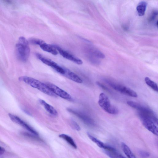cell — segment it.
I'll list each match as a JSON object with an SVG mask.
<instances>
[{"label": "cell", "mask_w": 158, "mask_h": 158, "mask_svg": "<svg viewBox=\"0 0 158 158\" xmlns=\"http://www.w3.org/2000/svg\"><path fill=\"white\" fill-rule=\"evenodd\" d=\"M15 52L19 60L26 62L28 60L30 55V50L29 42L24 37H19L15 45Z\"/></svg>", "instance_id": "6da1fadb"}, {"label": "cell", "mask_w": 158, "mask_h": 158, "mask_svg": "<svg viewBox=\"0 0 158 158\" xmlns=\"http://www.w3.org/2000/svg\"><path fill=\"white\" fill-rule=\"evenodd\" d=\"M19 80L25 83L32 87L48 95L54 97H57L45 83L36 79L27 76H21L19 78Z\"/></svg>", "instance_id": "7a4b0ae2"}, {"label": "cell", "mask_w": 158, "mask_h": 158, "mask_svg": "<svg viewBox=\"0 0 158 158\" xmlns=\"http://www.w3.org/2000/svg\"><path fill=\"white\" fill-rule=\"evenodd\" d=\"M127 104L132 108L138 110L139 115L147 117L152 120L155 124L157 125V118L153 110L150 108L141 105L138 102L132 101H128Z\"/></svg>", "instance_id": "3957f363"}, {"label": "cell", "mask_w": 158, "mask_h": 158, "mask_svg": "<svg viewBox=\"0 0 158 158\" xmlns=\"http://www.w3.org/2000/svg\"><path fill=\"white\" fill-rule=\"evenodd\" d=\"M98 104L105 111L110 114L116 115L118 113V109L112 105L108 97L104 93H101L99 96Z\"/></svg>", "instance_id": "277c9868"}, {"label": "cell", "mask_w": 158, "mask_h": 158, "mask_svg": "<svg viewBox=\"0 0 158 158\" xmlns=\"http://www.w3.org/2000/svg\"><path fill=\"white\" fill-rule=\"evenodd\" d=\"M106 82L110 86L115 90L131 97L136 98L138 97L137 93L130 89L120 84L110 80H106Z\"/></svg>", "instance_id": "5b68a950"}, {"label": "cell", "mask_w": 158, "mask_h": 158, "mask_svg": "<svg viewBox=\"0 0 158 158\" xmlns=\"http://www.w3.org/2000/svg\"><path fill=\"white\" fill-rule=\"evenodd\" d=\"M45 83L56 95L70 101H73L74 99L68 93L61 89L56 85L49 82Z\"/></svg>", "instance_id": "8992f818"}, {"label": "cell", "mask_w": 158, "mask_h": 158, "mask_svg": "<svg viewBox=\"0 0 158 158\" xmlns=\"http://www.w3.org/2000/svg\"><path fill=\"white\" fill-rule=\"evenodd\" d=\"M36 56L43 64L51 67L57 72L63 75L64 74L65 70L64 68L60 66L56 63L50 59L44 57L41 54L39 53L36 54Z\"/></svg>", "instance_id": "52a82bcc"}, {"label": "cell", "mask_w": 158, "mask_h": 158, "mask_svg": "<svg viewBox=\"0 0 158 158\" xmlns=\"http://www.w3.org/2000/svg\"><path fill=\"white\" fill-rule=\"evenodd\" d=\"M67 110L68 112L76 116L87 125L94 126L95 125L94 121L85 113L73 108H68Z\"/></svg>", "instance_id": "ba28073f"}, {"label": "cell", "mask_w": 158, "mask_h": 158, "mask_svg": "<svg viewBox=\"0 0 158 158\" xmlns=\"http://www.w3.org/2000/svg\"><path fill=\"white\" fill-rule=\"evenodd\" d=\"M139 116L144 127L155 135L157 136L158 128L155 123L148 118L141 115Z\"/></svg>", "instance_id": "9c48e42d"}, {"label": "cell", "mask_w": 158, "mask_h": 158, "mask_svg": "<svg viewBox=\"0 0 158 158\" xmlns=\"http://www.w3.org/2000/svg\"><path fill=\"white\" fill-rule=\"evenodd\" d=\"M9 115L12 121L22 126L31 133L36 135H38V133L36 131L21 120L20 118L10 113Z\"/></svg>", "instance_id": "30bf717a"}, {"label": "cell", "mask_w": 158, "mask_h": 158, "mask_svg": "<svg viewBox=\"0 0 158 158\" xmlns=\"http://www.w3.org/2000/svg\"><path fill=\"white\" fill-rule=\"evenodd\" d=\"M54 46L58 50L59 53L63 57L78 65H81L83 64V62L80 59L75 56L66 51L63 50L59 46L56 45H55Z\"/></svg>", "instance_id": "8fae6325"}, {"label": "cell", "mask_w": 158, "mask_h": 158, "mask_svg": "<svg viewBox=\"0 0 158 158\" xmlns=\"http://www.w3.org/2000/svg\"><path fill=\"white\" fill-rule=\"evenodd\" d=\"M104 149V152L110 158H124L125 157L118 152L117 150L112 146L106 145Z\"/></svg>", "instance_id": "7c38bea8"}, {"label": "cell", "mask_w": 158, "mask_h": 158, "mask_svg": "<svg viewBox=\"0 0 158 158\" xmlns=\"http://www.w3.org/2000/svg\"><path fill=\"white\" fill-rule=\"evenodd\" d=\"M65 73L64 75L66 77L75 82L81 83L83 82L82 79L75 73L72 72L68 69L64 68Z\"/></svg>", "instance_id": "4fadbf2b"}, {"label": "cell", "mask_w": 158, "mask_h": 158, "mask_svg": "<svg viewBox=\"0 0 158 158\" xmlns=\"http://www.w3.org/2000/svg\"><path fill=\"white\" fill-rule=\"evenodd\" d=\"M43 51L56 55L59 52L54 45H51L45 43L44 41L39 45Z\"/></svg>", "instance_id": "5bb4252c"}, {"label": "cell", "mask_w": 158, "mask_h": 158, "mask_svg": "<svg viewBox=\"0 0 158 158\" xmlns=\"http://www.w3.org/2000/svg\"><path fill=\"white\" fill-rule=\"evenodd\" d=\"M40 103L44 107L45 109L50 114L54 116H57L58 113L56 110L53 106L47 103L45 101L42 99L39 100Z\"/></svg>", "instance_id": "9a60e30c"}, {"label": "cell", "mask_w": 158, "mask_h": 158, "mask_svg": "<svg viewBox=\"0 0 158 158\" xmlns=\"http://www.w3.org/2000/svg\"><path fill=\"white\" fill-rule=\"evenodd\" d=\"M147 6V3L144 1L140 2L138 6L137 10L138 14L140 16H143L145 15Z\"/></svg>", "instance_id": "2e32d148"}, {"label": "cell", "mask_w": 158, "mask_h": 158, "mask_svg": "<svg viewBox=\"0 0 158 158\" xmlns=\"http://www.w3.org/2000/svg\"><path fill=\"white\" fill-rule=\"evenodd\" d=\"M123 151L125 155L130 158H136L135 155L133 153L129 147L124 143H121Z\"/></svg>", "instance_id": "e0dca14e"}, {"label": "cell", "mask_w": 158, "mask_h": 158, "mask_svg": "<svg viewBox=\"0 0 158 158\" xmlns=\"http://www.w3.org/2000/svg\"><path fill=\"white\" fill-rule=\"evenodd\" d=\"M60 138L65 140L71 146L75 149L77 148V146L73 139L69 136L65 134H60L59 135Z\"/></svg>", "instance_id": "ac0fdd59"}, {"label": "cell", "mask_w": 158, "mask_h": 158, "mask_svg": "<svg viewBox=\"0 0 158 158\" xmlns=\"http://www.w3.org/2000/svg\"><path fill=\"white\" fill-rule=\"evenodd\" d=\"M89 51L93 56L97 58L103 59L105 57L104 54L97 49L94 48L93 47L90 48Z\"/></svg>", "instance_id": "d6986e66"}, {"label": "cell", "mask_w": 158, "mask_h": 158, "mask_svg": "<svg viewBox=\"0 0 158 158\" xmlns=\"http://www.w3.org/2000/svg\"><path fill=\"white\" fill-rule=\"evenodd\" d=\"M87 135L90 139L94 143H95L99 147L102 149H104L105 148L106 144L93 136L89 133L88 132Z\"/></svg>", "instance_id": "ffe728a7"}, {"label": "cell", "mask_w": 158, "mask_h": 158, "mask_svg": "<svg viewBox=\"0 0 158 158\" xmlns=\"http://www.w3.org/2000/svg\"><path fill=\"white\" fill-rule=\"evenodd\" d=\"M146 84L154 91L158 92V89L157 84L151 80L148 77H146L145 78Z\"/></svg>", "instance_id": "44dd1931"}, {"label": "cell", "mask_w": 158, "mask_h": 158, "mask_svg": "<svg viewBox=\"0 0 158 158\" xmlns=\"http://www.w3.org/2000/svg\"><path fill=\"white\" fill-rule=\"evenodd\" d=\"M44 42V41L42 40L36 38L31 39L29 41V42L31 44L39 46Z\"/></svg>", "instance_id": "7402d4cb"}, {"label": "cell", "mask_w": 158, "mask_h": 158, "mask_svg": "<svg viewBox=\"0 0 158 158\" xmlns=\"http://www.w3.org/2000/svg\"><path fill=\"white\" fill-rule=\"evenodd\" d=\"M71 124L72 127L75 130L79 131L81 130V128L78 124L73 120H71Z\"/></svg>", "instance_id": "603a6c76"}, {"label": "cell", "mask_w": 158, "mask_h": 158, "mask_svg": "<svg viewBox=\"0 0 158 158\" xmlns=\"http://www.w3.org/2000/svg\"><path fill=\"white\" fill-rule=\"evenodd\" d=\"M157 15L158 12L157 11H153L149 17L148 19L149 21L151 22L153 21L155 19Z\"/></svg>", "instance_id": "cb8c5ba5"}, {"label": "cell", "mask_w": 158, "mask_h": 158, "mask_svg": "<svg viewBox=\"0 0 158 158\" xmlns=\"http://www.w3.org/2000/svg\"><path fill=\"white\" fill-rule=\"evenodd\" d=\"M138 153L140 156L144 157H148L150 155L149 152L145 151H141V150L138 151Z\"/></svg>", "instance_id": "d4e9b609"}, {"label": "cell", "mask_w": 158, "mask_h": 158, "mask_svg": "<svg viewBox=\"0 0 158 158\" xmlns=\"http://www.w3.org/2000/svg\"><path fill=\"white\" fill-rule=\"evenodd\" d=\"M97 83L99 86L102 89L108 91H109V89L106 87L101 84L99 82H97Z\"/></svg>", "instance_id": "484cf974"}, {"label": "cell", "mask_w": 158, "mask_h": 158, "mask_svg": "<svg viewBox=\"0 0 158 158\" xmlns=\"http://www.w3.org/2000/svg\"><path fill=\"white\" fill-rule=\"evenodd\" d=\"M5 150L4 148L1 146H0V156L3 155L5 152Z\"/></svg>", "instance_id": "4316f807"}]
</instances>
